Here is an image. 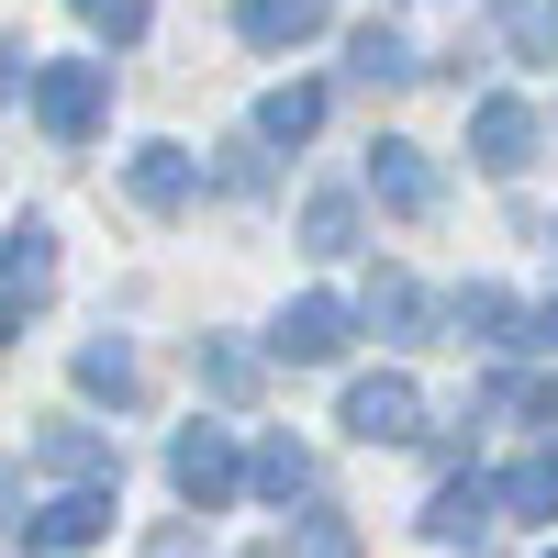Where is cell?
I'll return each mask as SVG.
<instances>
[{
  "label": "cell",
  "instance_id": "ba28073f",
  "mask_svg": "<svg viewBox=\"0 0 558 558\" xmlns=\"http://www.w3.org/2000/svg\"><path fill=\"white\" fill-rule=\"evenodd\" d=\"M123 179H134V202H146V213H179V202L202 191L191 146H134V157H123Z\"/></svg>",
  "mask_w": 558,
  "mask_h": 558
},
{
  "label": "cell",
  "instance_id": "5b68a950",
  "mask_svg": "<svg viewBox=\"0 0 558 558\" xmlns=\"http://www.w3.org/2000/svg\"><path fill=\"white\" fill-rule=\"evenodd\" d=\"M347 324H357V313H347L336 291H313V302L279 313V336H268V347L291 357V368H324V357H347Z\"/></svg>",
  "mask_w": 558,
  "mask_h": 558
},
{
  "label": "cell",
  "instance_id": "6da1fadb",
  "mask_svg": "<svg viewBox=\"0 0 558 558\" xmlns=\"http://www.w3.org/2000/svg\"><path fill=\"white\" fill-rule=\"evenodd\" d=\"M101 112H112V68H89V57H45L34 68V123L57 134V146L101 134Z\"/></svg>",
  "mask_w": 558,
  "mask_h": 558
},
{
  "label": "cell",
  "instance_id": "7c38bea8",
  "mask_svg": "<svg viewBox=\"0 0 558 558\" xmlns=\"http://www.w3.org/2000/svg\"><path fill=\"white\" fill-rule=\"evenodd\" d=\"M313 123H324V89H302V78H291V89H268V101H257V134H268V146H302Z\"/></svg>",
  "mask_w": 558,
  "mask_h": 558
},
{
  "label": "cell",
  "instance_id": "8992f818",
  "mask_svg": "<svg viewBox=\"0 0 558 558\" xmlns=\"http://www.w3.org/2000/svg\"><path fill=\"white\" fill-rule=\"evenodd\" d=\"M470 157H481L492 179H514V168L536 157V112H525V101H481V112H470Z\"/></svg>",
  "mask_w": 558,
  "mask_h": 558
},
{
  "label": "cell",
  "instance_id": "484cf974",
  "mask_svg": "<svg viewBox=\"0 0 558 558\" xmlns=\"http://www.w3.org/2000/svg\"><path fill=\"white\" fill-rule=\"evenodd\" d=\"M547 558H558V547H547Z\"/></svg>",
  "mask_w": 558,
  "mask_h": 558
},
{
  "label": "cell",
  "instance_id": "52a82bcc",
  "mask_svg": "<svg viewBox=\"0 0 558 558\" xmlns=\"http://www.w3.org/2000/svg\"><path fill=\"white\" fill-rule=\"evenodd\" d=\"M0 291H12V336H23V313H45V291H57V235H45V223H12V268H0Z\"/></svg>",
  "mask_w": 558,
  "mask_h": 558
},
{
  "label": "cell",
  "instance_id": "2e32d148",
  "mask_svg": "<svg viewBox=\"0 0 558 558\" xmlns=\"http://www.w3.org/2000/svg\"><path fill=\"white\" fill-rule=\"evenodd\" d=\"M78 391H101V402H134V391H146V380H134V347H123V336L78 347Z\"/></svg>",
  "mask_w": 558,
  "mask_h": 558
},
{
  "label": "cell",
  "instance_id": "7402d4cb",
  "mask_svg": "<svg viewBox=\"0 0 558 558\" xmlns=\"http://www.w3.org/2000/svg\"><path fill=\"white\" fill-rule=\"evenodd\" d=\"M202 380H213V391H223V402H235V391H246V380H257V368H246V357H235V347H202Z\"/></svg>",
  "mask_w": 558,
  "mask_h": 558
},
{
  "label": "cell",
  "instance_id": "4fadbf2b",
  "mask_svg": "<svg viewBox=\"0 0 558 558\" xmlns=\"http://www.w3.org/2000/svg\"><path fill=\"white\" fill-rule=\"evenodd\" d=\"M347 57H357V78H368V89H402V78H425V68H413V45H402L391 23H368V34L347 45Z\"/></svg>",
  "mask_w": 558,
  "mask_h": 558
},
{
  "label": "cell",
  "instance_id": "4316f807",
  "mask_svg": "<svg viewBox=\"0 0 558 558\" xmlns=\"http://www.w3.org/2000/svg\"><path fill=\"white\" fill-rule=\"evenodd\" d=\"M168 558H179V547H168Z\"/></svg>",
  "mask_w": 558,
  "mask_h": 558
},
{
  "label": "cell",
  "instance_id": "44dd1931",
  "mask_svg": "<svg viewBox=\"0 0 558 558\" xmlns=\"http://www.w3.org/2000/svg\"><path fill=\"white\" fill-rule=\"evenodd\" d=\"M78 23H101L123 45V34H146V0H78Z\"/></svg>",
  "mask_w": 558,
  "mask_h": 558
},
{
  "label": "cell",
  "instance_id": "ffe728a7",
  "mask_svg": "<svg viewBox=\"0 0 558 558\" xmlns=\"http://www.w3.org/2000/svg\"><path fill=\"white\" fill-rule=\"evenodd\" d=\"M514 45L525 57H558V0H514Z\"/></svg>",
  "mask_w": 558,
  "mask_h": 558
},
{
  "label": "cell",
  "instance_id": "cb8c5ba5",
  "mask_svg": "<svg viewBox=\"0 0 558 558\" xmlns=\"http://www.w3.org/2000/svg\"><path fill=\"white\" fill-rule=\"evenodd\" d=\"M536 347H558V313H536Z\"/></svg>",
  "mask_w": 558,
  "mask_h": 558
},
{
  "label": "cell",
  "instance_id": "ac0fdd59",
  "mask_svg": "<svg viewBox=\"0 0 558 558\" xmlns=\"http://www.w3.org/2000/svg\"><path fill=\"white\" fill-rule=\"evenodd\" d=\"M502 502H514V514H558V447L514 458V470H502Z\"/></svg>",
  "mask_w": 558,
  "mask_h": 558
},
{
  "label": "cell",
  "instance_id": "9a60e30c",
  "mask_svg": "<svg viewBox=\"0 0 558 558\" xmlns=\"http://www.w3.org/2000/svg\"><path fill=\"white\" fill-rule=\"evenodd\" d=\"M302 246H313V257H347V246H357V202H347V191H313V202H302Z\"/></svg>",
  "mask_w": 558,
  "mask_h": 558
},
{
  "label": "cell",
  "instance_id": "7a4b0ae2",
  "mask_svg": "<svg viewBox=\"0 0 558 558\" xmlns=\"http://www.w3.org/2000/svg\"><path fill=\"white\" fill-rule=\"evenodd\" d=\"M168 481H179V502H202V514H213V502H235L246 458H235V436H223V425H191V436L168 447Z\"/></svg>",
  "mask_w": 558,
  "mask_h": 558
},
{
  "label": "cell",
  "instance_id": "5bb4252c",
  "mask_svg": "<svg viewBox=\"0 0 558 558\" xmlns=\"http://www.w3.org/2000/svg\"><path fill=\"white\" fill-rule=\"evenodd\" d=\"M246 492H257V502H291V492H313V458H302L291 436H279V447H257V458H246Z\"/></svg>",
  "mask_w": 558,
  "mask_h": 558
},
{
  "label": "cell",
  "instance_id": "e0dca14e",
  "mask_svg": "<svg viewBox=\"0 0 558 558\" xmlns=\"http://www.w3.org/2000/svg\"><path fill=\"white\" fill-rule=\"evenodd\" d=\"M514 324H525V313H514V302H502V291H492V279H481V291H458V336H481V347H525V336H514Z\"/></svg>",
  "mask_w": 558,
  "mask_h": 558
},
{
  "label": "cell",
  "instance_id": "8fae6325",
  "mask_svg": "<svg viewBox=\"0 0 558 558\" xmlns=\"http://www.w3.org/2000/svg\"><path fill=\"white\" fill-rule=\"evenodd\" d=\"M235 23H246V45H302V34H324V0H235Z\"/></svg>",
  "mask_w": 558,
  "mask_h": 558
},
{
  "label": "cell",
  "instance_id": "9c48e42d",
  "mask_svg": "<svg viewBox=\"0 0 558 558\" xmlns=\"http://www.w3.org/2000/svg\"><path fill=\"white\" fill-rule=\"evenodd\" d=\"M368 191H380L391 213H436V179H425V146H368Z\"/></svg>",
  "mask_w": 558,
  "mask_h": 558
},
{
  "label": "cell",
  "instance_id": "d4e9b609",
  "mask_svg": "<svg viewBox=\"0 0 558 558\" xmlns=\"http://www.w3.org/2000/svg\"><path fill=\"white\" fill-rule=\"evenodd\" d=\"M246 558H279V547H246Z\"/></svg>",
  "mask_w": 558,
  "mask_h": 558
},
{
  "label": "cell",
  "instance_id": "3957f363",
  "mask_svg": "<svg viewBox=\"0 0 558 558\" xmlns=\"http://www.w3.org/2000/svg\"><path fill=\"white\" fill-rule=\"evenodd\" d=\"M413 425H425V391H413L402 368H380V380L347 391V436H357V447H402Z\"/></svg>",
  "mask_w": 558,
  "mask_h": 558
},
{
  "label": "cell",
  "instance_id": "d6986e66",
  "mask_svg": "<svg viewBox=\"0 0 558 558\" xmlns=\"http://www.w3.org/2000/svg\"><path fill=\"white\" fill-rule=\"evenodd\" d=\"M45 470H112V436H89V425H57V436H45Z\"/></svg>",
  "mask_w": 558,
  "mask_h": 558
},
{
  "label": "cell",
  "instance_id": "603a6c76",
  "mask_svg": "<svg viewBox=\"0 0 558 558\" xmlns=\"http://www.w3.org/2000/svg\"><path fill=\"white\" fill-rule=\"evenodd\" d=\"M302 558H357V536H347L336 514H324V525H302Z\"/></svg>",
  "mask_w": 558,
  "mask_h": 558
},
{
  "label": "cell",
  "instance_id": "30bf717a",
  "mask_svg": "<svg viewBox=\"0 0 558 558\" xmlns=\"http://www.w3.org/2000/svg\"><path fill=\"white\" fill-rule=\"evenodd\" d=\"M492 502H502V481H447V492L425 502V536H447V547H470V536L492 525Z\"/></svg>",
  "mask_w": 558,
  "mask_h": 558
},
{
  "label": "cell",
  "instance_id": "277c9868",
  "mask_svg": "<svg viewBox=\"0 0 558 558\" xmlns=\"http://www.w3.org/2000/svg\"><path fill=\"white\" fill-rule=\"evenodd\" d=\"M101 525H112V492H68V502H45V514H12V547L57 558V547H89Z\"/></svg>",
  "mask_w": 558,
  "mask_h": 558
}]
</instances>
